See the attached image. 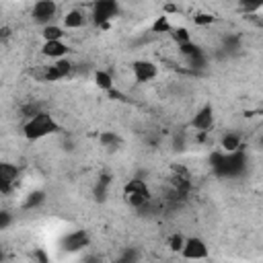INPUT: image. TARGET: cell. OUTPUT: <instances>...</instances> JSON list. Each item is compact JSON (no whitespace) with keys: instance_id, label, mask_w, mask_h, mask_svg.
<instances>
[{"instance_id":"cell-25","label":"cell","mask_w":263,"mask_h":263,"mask_svg":"<svg viewBox=\"0 0 263 263\" xmlns=\"http://www.w3.org/2000/svg\"><path fill=\"white\" fill-rule=\"evenodd\" d=\"M187 62H189L191 68H205V66H208V60H205L203 51L197 53V55H193V58H187Z\"/></svg>"},{"instance_id":"cell-4","label":"cell","mask_w":263,"mask_h":263,"mask_svg":"<svg viewBox=\"0 0 263 263\" xmlns=\"http://www.w3.org/2000/svg\"><path fill=\"white\" fill-rule=\"evenodd\" d=\"M119 6L115 0H95L92 4V21L97 25H107L115 14H117Z\"/></svg>"},{"instance_id":"cell-13","label":"cell","mask_w":263,"mask_h":263,"mask_svg":"<svg viewBox=\"0 0 263 263\" xmlns=\"http://www.w3.org/2000/svg\"><path fill=\"white\" fill-rule=\"evenodd\" d=\"M84 23H86V18H84V12L82 10H70L64 16V27L66 29H80Z\"/></svg>"},{"instance_id":"cell-8","label":"cell","mask_w":263,"mask_h":263,"mask_svg":"<svg viewBox=\"0 0 263 263\" xmlns=\"http://www.w3.org/2000/svg\"><path fill=\"white\" fill-rule=\"evenodd\" d=\"M212 125H214V107L208 103V105H203V107L193 115L191 127H193V129H199V132H205V129H210Z\"/></svg>"},{"instance_id":"cell-28","label":"cell","mask_w":263,"mask_h":263,"mask_svg":"<svg viewBox=\"0 0 263 263\" xmlns=\"http://www.w3.org/2000/svg\"><path fill=\"white\" fill-rule=\"evenodd\" d=\"M138 257H140V255H138V251L127 249V251H125V253L119 257V261H121V263H125V261H138Z\"/></svg>"},{"instance_id":"cell-3","label":"cell","mask_w":263,"mask_h":263,"mask_svg":"<svg viewBox=\"0 0 263 263\" xmlns=\"http://www.w3.org/2000/svg\"><path fill=\"white\" fill-rule=\"evenodd\" d=\"M123 199L132 208H144L150 201V191L148 185L142 179H132L123 185Z\"/></svg>"},{"instance_id":"cell-19","label":"cell","mask_w":263,"mask_h":263,"mask_svg":"<svg viewBox=\"0 0 263 263\" xmlns=\"http://www.w3.org/2000/svg\"><path fill=\"white\" fill-rule=\"evenodd\" d=\"M64 37V29L58 27V25H45L43 27V39L45 41H55V39H62Z\"/></svg>"},{"instance_id":"cell-12","label":"cell","mask_w":263,"mask_h":263,"mask_svg":"<svg viewBox=\"0 0 263 263\" xmlns=\"http://www.w3.org/2000/svg\"><path fill=\"white\" fill-rule=\"evenodd\" d=\"M41 51H43V55H47V58H55V60H60V58H64V55L68 53V45H66L62 39L45 41L43 47H41Z\"/></svg>"},{"instance_id":"cell-6","label":"cell","mask_w":263,"mask_h":263,"mask_svg":"<svg viewBox=\"0 0 263 263\" xmlns=\"http://www.w3.org/2000/svg\"><path fill=\"white\" fill-rule=\"evenodd\" d=\"M132 72H134V78H136L138 82H150V80L158 74L156 64H152V62H148V60H136V62L132 64Z\"/></svg>"},{"instance_id":"cell-11","label":"cell","mask_w":263,"mask_h":263,"mask_svg":"<svg viewBox=\"0 0 263 263\" xmlns=\"http://www.w3.org/2000/svg\"><path fill=\"white\" fill-rule=\"evenodd\" d=\"M84 247H88V234L84 230H74V232L66 234V238H64L66 251H80Z\"/></svg>"},{"instance_id":"cell-30","label":"cell","mask_w":263,"mask_h":263,"mask_svg":"<svg viewBox=\"0 0 263 263\" xmlns=\"http://www.w3.org/2000/svg\"><path fill=\"white\" fill-rule=\"evenodd\" d=\"M261 146H263V138H261Z\"/></svg>"},{"instance_id":"cell-22","label":"cell","mask_w":263,"mask_h":263,"mask_svg":"<svg viewBox=\"0 0 263 263\" xmlns=\"http://www.w3.org/2000/svg\"><path fill=\"white\" fill-rule=\"evenodd\" d=\"M185 236L181 234V232H177V234H173L171 238H168V247H171V251H175V253H181L183 251V247H185Z\"/></svg>"},{"instance_id":"cell-2","label":"cell","mask_w":263,"mask_h":263,"mask_svg":"<svg viewBox=\"0 0 263 263\" xmlns=\"http://www.w3.org/2000/svg\"><path fill=\"white\" fill-rule=\"evenodd\" d=\"M58 129H60V125L55 123V119L49 113H43V111H39L37 115L29 117V121L25 123V136L29 140H39V138L49 136V134H53Z\"/></svg>"},{"instance_id":"cell-5","label":"cell","mask_w":263,"mask_h":263,"mask_svg":"<svg viewBox=\"0 0 263 263\" xmlns=\"http://www.w3.org/2000/svg\"><path fill=\"white\" fill-rule=\"evenodd\" d=\"M55 10H58V6L53 0H37L33 6V18L37 23L49 25V21L55 16Z\"/></svg>"},{"instance_id":"cell-7","label":"cell","mask_w":263,"mask_h":263,"mask_svg":"<svg viewBox=\"0 0 263 263\" xmlns=\"http://www.w3.org/2000/svg\"><path fill=\"white\" fill-rule=\"evenodd\" d=\"M181 255L185 259H205L208 257V247H205V242L201 238L191 236V238L185 240V247H183Z\"/></svg>"},{"instance_id":"cell-23","label":"cell","mask_w":263,"mask_h":263,"mask_svg":"<svg viewBox=\"0 0 263 263\" xmlns=\"http://www.w3.org/2000/svg\"><path fill=\"white\" fill-rule=\"evenodd\" d=\"M171 37L181 45V43H185V41H191V35H189V31L185 29V27H179V29H173L171 31Z\"/></svg>"},{"instance_id":"cell-15","label":"cell","mask_w":263,"mask_h":263,"mask_svg":"<svg viewBox=\"0 0 263 263\" xmlns=\"http://www.w3.org/2000/svg\"><path fill=\"white\" fill-rule=\"evenodd\" d=\"M222 148L224 152H232V150H238L240 148V136L236 132H228L224 138H222Z\"/></svg>"},{"instance_id":"cell-26","label":"cell","mask_w":263,"mask_h":263,"mask_svg":"<svg viewBox=\"0 0 263 263\" xmlns=\"http://www.w3.org/2000/svg\"><path fill=\"white\" fill-rule=\"evenodd\" d=\"M193 21H195V25H199V27H205V25H212V23H214V14H208V12H199V14H195V16H193Z\"/></svg>"},{"instance_id":"cell-17","label":"cell","mask_w":263,"mask_h":263,"mask_svg":"<svg viewBox=\"0 0 263 263\" xmlns=\"http://www.w3.org/2000/svg\"><path fill=\"white\" fill-rule=\"evenodd\" d=\"M150 31L152 33H171L173 31V27H171V23H168V16L166 14H160L154 23H152V27H150Z\"/></svg>"},{"instance_id":"cell-21","label":"cell","mask_w":263,"mask_h":263,"mask_svg":"<svg viewBox=\"0 0 263 263\" xmlns=\"http://www.w3.org/2000/svg\"><path fill=\"white\" fill-rule=\"evenodd\" d=\"M179 51H181L185 58H193V55L201 53V47H199V45H195V43H191V41H185V43H181V45H179Z\"/></svg>"},{"instance_id":"cell-10","label":"cell","mask_w":263,"mask_h":263,"mask_svg":"<svg viewBox=\"0 0 263 263\" xmlns=\"http://www.w3.org/2000/svg\"><path fill=\"white\" fill-rule=\"evenodd\" d=\"M16 175H18V168L10 162H2L0 164V189L2 193H8L10 187L16 183Z\"/></svg>"},{"instance_id":"cell-18","label":"cell","mask_w":263,"mask_h":263,"mask_svg":"<svg viewBox=\"0 0 263 263\" xmlns=\"http://www.w3.org/2000/svg\"><path fill=\"white\" fill-rule=\"evenodd\" d=\"M95 82H97V86L103 88V90H111V88H113V78H111V74L105 72V70H97Z\"/></svg>"},{"instance_id":"cell-24","label":"cell","mask_w":263,"mask_h":263,"mask_svg":"<svg viewBox=\"0 0 263 263\" xmlns=\"http://www.w3.org/2000/svg\"><path fill=\"white\" fill-rule=\"evenodd\" d=\"M242 12H255L263 6V0H238Z\"/></svg>"},{"instance_id":"cell-9","label":"cell","mask_w":263,"mask_h":263,"mask_svg":"<svg viewBox=\"0 0 263 263\" xmlns=\"http://www.w3.org/2000/svg\"><path fill=\"white\" fill-rule=\"evenodd\" d=\"M70 72H72V64H70L68 60H62V58H60L55 64H51V66H47V68H45L43 78H45V80H49V82H55V80L66 78Z\"/></svg>"},{"instance_id":"cell-16","label":"cell","mask_w":263,"mask_h":263,"mask_svg":"<svg viewBox=\"0 0 263 263\" xmlns=\"http://www.w3.org/2000/svg\"><path fill=\"white\" fill-rule=\"evenodd\" d=\"M109 185H111V177H109V175H103V177L97 181V185H95V199H99V201H105Z\"/></svg>"},{"instance_id":"cell-27","label":"cell","mask_w":263,"mask_h":263,"mask_svg":"<svg viewBox=\"0 0 263 263\" xmlns=\"http://www.w3.org/2000/svg\"><path fill=\"white\" fill-rule=\"evenodd\" d=\"M226 53H230V51H236L238 49V39L236 37H226L224 39V47H222Z\"/></svg>"},{"instance_id":"cell-14","label":"cell","mask_w":263,"mask_h":263,"mask_svg":"<svg viewBox=\"0 0 263 263\" xmlns=\"http://www.w3.org/2000/svg\"><path fill=\"white\" fill-rule=\"evenodd\" d=\"M99 142H101L103 148H107V150H117V146L121 144V138H119L115 132H103V134L99 136Z\"/></svg>"},{"instance_id":"cell-1","label":"cell","mask_w":263,"mask_h":263,"mask_svg":"<svg viewBox=\"0 0 263 263\" xmlns=\"http://www.w3.org/2000/svg\"><path fill=\"white\" fill-rule=\"evenodd\" d=\"M214 173L224 179H236L247 171V154L238 148L232 152H216L210 156Z\"/></svg>"},{"instance_id":"cell-20","label":"cell","mask_w":263,"mask_h":263,"mask_svg":"<svg viewBox=\"0 0 263 263\" xmlns=\"http://www.w3.org/2000/svg\"><path fill=\"white\" fill-rule=\"evenodd\" d=\"M45 201V193L43 191H33V193H29V197L25 199V203H23V208L25 210H31V208H37V205H41Z\"/></svg>"},{"instance_id":"cell-29","label":"cell","mask_w":263,"mask_h":263,"mask_svg":"<svg viewBox=\"0 0 263 263\" xmlns=\"http://www.w3.org/2000/svg\"><path fill=\"white\" fill-rule=\"evenodd\" d=\"M8 224H10V214H8V212H2V214H0V230L8 228Z\"/></svg>"}]
</instances>
